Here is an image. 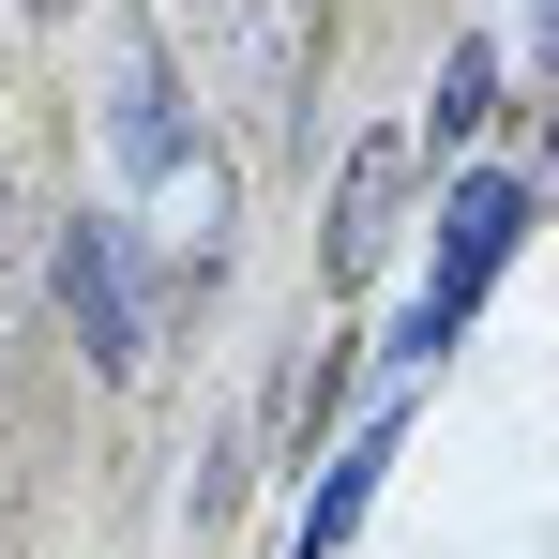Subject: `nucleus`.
<instances>
[{
    "label": "nucleus",
    "mask_w": 559,
    "mask_h": 559,
    "mask_svg": "<svg viewBox=\"0 0 559 559\" xmlns=\"http://www.w3.org/2000/svg\"><path fill=\"white\" fill-rule=\"evenodd\" d=\"M439 227H454V242H439V287H424V318L393 333V364H424V348L454 333L468 302H484V273H499V258H514V227H530V182H468Z\"/></svg>",
    "instance_id": "nucleus-1"
},
{
    "label": "nucleus",
    "mask_w": 559,
    "mask_h": 559,
    "mask_svg": "<svg viewBox=\"0 0 559 559\" xmlns=\"http://www.w3.org/2000/svg\"><path fill=\"white\" fill-rule=\"evenodd\" d=\"M484 106H499V61H484V46H454V61H439V136H468Z\"/></svg>",
    "instance_id": "nucleus-5"
},
{
    "label": "nucleus",
    "mask_w": 559,
    "mask_h": 559,
    "mask_svg": "<svg viewBox=\"0 0 559 559\" xmlns=\"http://www.w3.org/2000/svg\"><path fill=\"white\" fill-rule=\"evenodd\" d=\"M61 318H76L92 378H136V302H121V258H106V227H61Z\"/></svg>",
    "instance_id": "nucleus-2"
},
{
    "label": "nucleus",
    "mask_w": 559,
    "mask_h": 559,
    "mask_svg": "<svg viewBox=\"0 0 559 559\" xmlns=\"http://www.w3.org/2000/svg\"><path fill=\"white\" fill-rule=\"evenodd\" d=\"M106 152H121L136 182H152V167L182 152V121H167V61H121V121H106Z\"/></svg>",
    "instance_id": "nucleus-4"
},
{
    "label": "nucleus",
    "mask_w": 559,
    "mask_h": 559,
    "mask_svg": "<svg viewBox=\"0 0 559 559\" xmlns=\"http://www.w3.org/2000/svg\"><path fill=\"white\" fill-rule=\"evenodd\" d=\"M393 182H408V136H364L348 182H333V287H364L393 258Z\"/></svg>",
    "instance_id": "nucleus-3"
}]
</instances>
